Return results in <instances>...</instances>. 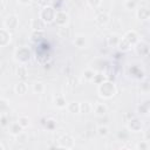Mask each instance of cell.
Masks as SVG:
<instances>
[{
  "mask_svg": "<svg viewBox=\"0 0 150 150\" xmlns=\"http://www.w3.org/2000/svg\"><path fill=\"white\" fill-rule=\"evenodd\" d=\"M98 93L102 97L104 98H110L116 94V87L112 82L109 81H103L101 83H98Z\"/></svg>",
  "mask_w": 150,
  "mask_h": 150,
  "instance_id": "1",
  "label": "cell"
},
{
  "mask_svg": "<svg viewBox=\"0 0 150 150\" xmlns=\"http://www.w3.org/2000/svg\"><path fill=\"white\" fill-rule=\"evenodd\" d=\"M55 11L53 7L50 6H45V8L41 11L40 13V19L45 22V23H49V22H53L54 21V18H55Z\"/></svg>",
  "mask_w": 150,
  "mask_h": 150,
  "instance_id": "2",
  "label": "cell"
},
{
  "mask_svg": "<svg viewBox=\"0 0 150 150\" xmlns=\"http://www.w3.org/2000/svg\"><path fill=\"white\" fill-rule=\"evenodd\" d=\"M15 55H16V59H18V60H20L21 62H25V61H27V60L29 59L30 52L28 50V48L22 47V48H19V49L16 50Z\"/></svg>",
  "mask_w": 150,
  "mask_h": 150,
  "instance_id": "3",
  "label": "cell"
},
{
  "mask_svg": "<svg viewBox=\"0 0 150 150\" xmlns=\"http://www.w3.org/2000/svg\"><path fill=\"white\" fill-rule=\"evenodd\" d=\"M54 21L59 25V26H64L67 22H68V15L62 12V11H59L55 13V18H54Z\"/></svg>",
  "mask_w": 150,
  "mask_h": 150,
  "instance_id": "4",
  "label": "cell"
},
{
  "mask_svg": "<svg viewBox=\"0 0 150 150\" xmlns=\"http://www.w3.org/2000/svg\"><path fill=\"white\" fill-rule=\"evenodd\" d=\"M123 39L127 40V42L131 46V45H135V43L138 41V35L136 34V32H134V30H129V32L124 35Z\"/></svg>",
  "mask_w": 150,
  "mask_h": 150,
  "instance_id": "5",
  "label": "cell"
},
{
  "mask_svg": "<svg viewBox=\"0 0 150 150\" xmlns=\"http://www.w3.org/2000/svg\"><path fill=\"white\" fill-rule=\"evenodd\" d=\"M16 25H18V18H16L15 15H9V16L6 19V21H5V26H6L8 29L15 28Z\"/></svg>",
  "mask_w": 150,
  "mask_h": 150,
  "instance_id": "6",
  "label": "cell"
},
{
  "mask_svg": "<svg viewBox=\"0 0 150 150\" xmlns=\"http://www.w3.org/2000/svg\"><path fill=\"white\" fill-rule=\"evenodd\" d=\"M11 41V35L6 29H0V46H5Z\"/></svg>",
  "mask_w": 150,
  "mask_h": 150,
  "instance_id": "7",
  "label": "cell"
},
{
  "mask_svg": "<svg viewBox=\"0 0 150 150\" xmlns=\"http://www.w3.org/2000/svg\"><path fill=\"white\" fill-rule=\"evenodd\" d=\"M45 22L39 18V19H34L33 21H32V28L34 29V30H43V28H45Z\"/></svg>",
  "mask_w": 150,
  "mask_h": 150,
  "instance_id": "8",
  "label": "cell"
},
{
  "mask_svg": "<svg viewBox=\"0 0 150 150\" xmlns=\"http://www.w3.org/2000/svg\"><path fill=\"white\" fill-rule=\"evenodd\" d=\"M137 16L139 20H146L149 18V9L146 7H141L137 11Z\"/></svg>",
  "mask_w": 150,
  "mask_h": 150,
  "instance_id": "9",
  "label": "cell"
},
{
  "mask_svg": "<svg viewBox=\"0 0 150 150\" xmlns=\"http://www.w3.org/2000/svg\"><path fill=\"white\" fill-rule=\"evenodd\" d=\"M95 112H96V115H98V116H103V115L107 112V107H105L104 104H102V103H97V104L95 105Z\"/></svg>",
  "mask_w": 150,
  "mask_h": 150,
  "instance_id": "10",
  "label": "cell"
},
{
  "mask_svg": "<svg viewBox=\"0 0 150 150\" xmlns=\"http://www.w3.org/2000/svg\"><path fill=\"white\" fill-rule=\"evenodd\" d=\"M129 128H130L131 130H134V131H138V130L142 128V124H141V122H139L138 120H132V121H130V123H129Z\"/></svg>",
  "mask_w": 150,
  "mask_h": 150,
  "instance_id": "11",
  "label": "cell"
},
{
  "mask_svg": "<svg viewBox=\"0 0 150 150\" xmlns=\"http://www.w3.org/2000/svg\"><path fill=\"white\" fill-rule=\"evenodd\" d=\"M26 89H27V87H26V83H23V82H20V83H18L15 86V91L18 94H20V95L25 94L26 93Z\"/></svg>",
  "mask_w": 150,
  "mask_h": 150,
  "instance_id": "12",
  "label": "cell"
},
{
  "mask_svg": "<svg viewBox=\"0 0 150 150\" xmlns=\"http://www.w3.org/2000/svg\"><path fill=\"white\" fill-rule=\"evenodd\" d=\"M21 130H22V127L16 122V123H13L12 125H11V132L12 134H14V135H18V134H20L21 132Z\"/></svg>",
  "mask_w": 150,
  "mask_h": 150,
  "instance_id": "13",
  "label": "cell"
},
{
  "mask_svg": "<svg viewBox=\"0 0 150 150\" xmlns=\"http://www.w3.org/2000/svg\"><path fill=\"white\" fill-rule=\"evenodd\" d=\"M97 21L101 23V25H105L108 21H109V16L107 13H101L98 16H97Z\"/></svg>",
  "mask_w": 150,
  "mask_h": 150,
  "instance_id": "14",
  "label": "cell"
},
{
  "mask_svg": "<svg viewBox=\"0 0 150 150\" xmlns=\"http://www.w3.org/2000/svg\"><path fill=\"white\" fill-rule=\"evenodd\" d=\"M68 109L70 112H77V111H80V104L77 102H71V103H69Z\"/></svg>",
  "mask_w": 150,
  "mask_h": 150,
  "instance_id": "15",
  "label": "cell"
},
{
  "mask_svg": "<svg viewBox=\"0 0 150 150\" xmlns=\"http://www.w3.org/2000/svg\"><path fill=\"white\" fill-rule=\"evenodd\" d=\"M90 109H91V105L88 102H83L80 104V111H82V112H89Z\"/></svg>",
  "mask_w": 150,
  "mask_h": 150,
  "instance_id": "16",
  "label": "cell"
},
{
  "mask_svg": "<svg viewBox=\"0 0 150 150\" xmlns=\"http://www.w3.org/2000/svg\"><path fill=\"white\" fill-rule=\"evenodd\" d=\"M16 73H18V75H19L20 77L25 79V77H26V75H27V69H26V67H25V66H19V68H18Z\"/></svg>",
  "mask_w": 150,
  "mask_h": 150,
  "instance_id": "17",
  "label": "cell"
},
{
  "mask_svg": "<svg viewBox=\"0 0 150 150\" xmlns=\"http://www.w3.org/2000/svg\"><path fill=\"white\" fill-rule=\"evenodd\" d=\"M75 45H76L77 47H80V48L84 47V45H86V39H84L83 36H77V38L75 39Z\"/></svg>",
  "mask_w": 150,
  "mask_h": 150,
  "instance_id": "18",
  "label": "cell"
},
{
  "mask_svg": "<svg viewBox=\"0 0 150 150\" xmlns=\"http://www.w3.org/2000/svg\"><path fill=\"white\" fill-rule=\"evenodd\" d=\"M66 100L62 97V96H59V97H56V100H55V104L59 107V108H63V107H66Z\"/></svg>",
  "mask_w": 150,
  "mask_h": 150,
  "instance_id": "19",
  "label": "cell"
},
{
  "mask_svg": "<svg viewBox=\"0 0 150 150\" xmlns=\"http://www.w3.org/2000/svg\"><path fill=\"white\" fill-rule=\"evenodd\" d=\"M18 123H19L22 128H25V127L28 125V123H29V118L26 117V116H22V117H20V118L18 120Z\"/></svg>",
  "mask_w": 150,
  "mask_h": 150,
  "instance_id": "20",
  "label": "cell"
},
{
  "mask_svg": "<svg viewBox=\"0 0 150 150\" xmlns=\"http://www.w3.org/2000/svg\"><path fill=\"white\" fill-rule=\"evenodd\" d=\"M42 36H43V30H34V33L32 35V38H33L34 41H39Z\"/></svg>",
  "mask_w": 150,
  "mask_h": 150,
  "instance_id": "21",
  "label": "cell"
},
{
  "mask_svg": "<svg viewBox=\"0 0 150 150\" xmlns=\"http://www.w3.org/2000/svg\"><path fill=\"white\" fill-rule=\"evenodd\" d=\"M83 76L87 79V80H93L94 79V76H95V73L93 71V70H90V69H88V70H86L84 73H83Z\"/></svg>",
  "mask_w": 150,
  "mask_h": 150,
  "instance_id": "22",
  "label": "cell"
},
{
  "mask_svg": "<svg viewBox=\"0 0 150 150\" xmlns=\"http://www.w3.org/2000/svg\"><path fill=\"white\" fill-rule=\"evenodd\" d=\"M97 131H98V135H101V136H107L108 132H109V130H108L107 127H100L97 129Z\"/></svg>",
  "mask_w": 150,
  "mask_h": 150,
  "instance_id": "23",
  "label": "cell"
},
{
  "mask_svg": "<svg viewBox=\"0 0 150 150\" xmlns=\"http://www.w3.org/2000/svg\"><path fill=\"white\" fill-rule=\"evenodd\" d=\"M42 90H43V84L41 82H36L34 84V91L35 93H41Z\"/></svg>",
  "mask_w": 150,
  "mask_h": 150,
  "instance_id": "24",
  "label": "cell"
},
{
  "mask_svg": "<svg viewBox=\"0 0 150 150\" xmlns=\"http://www.w3.org/2000/svg\"><path fill=\"white\" fill-rule=\"evenodd\" d=\"M88 2L91 7H97L101 4V0H88Z\"/></svg>",
  "mask_w": 150,
  "mask_h": 150,
  "instance_id": "25",
  "label": "cell"
},
{
  "mask_svg": "<svg viewBox=\"0 0 150 150\" xmlns=\"http://www.w3.org/2000/svg\"><path fill=\"white\" fill-rule=\"evenodd\" d=\"M138 111H142V112H139V114L144 115V114H146V112H148V108H145V107L142 104V105H139V107H138Z\"/></svg>",
  "mask_w": 150,
  "mask_h": 150,
  "instance_id": "26",
  "label": "cell"
},
{
  "mask_svg": "<svg viewBox=\"0 0 150 150\" xmlns=\"http://www.w3.org/2000/svg\"><path fill=\"white\" fill-rule=\"evenodd\" d=\"M135 5H136V2H135V0H128V2H127V7L128 8H134L135 7Z\"/></svg>",
  "mask_w": 150,
  "mask_h": 150,
  "instance_id": "27",
  "label": "cell"
},
{
  "mask_svg": "<svg viewBox=\"0 0 150 150\" xmlns=\"http://www.w3.org/2000/svg\"><path fill=\"white\" fill-rule=\"evenodd\" d=\"M4 7H5V6H4V4H2V2H0V12H1V11H4Z\"/></svg>",
  "mask_w": 150,
  "mask_h": 150,
  "instance_id": "28",
  "label": "cell"
},
{
  "mask_svg": "<svg viewBox=\"0 0 150 150\" xmlns=\"http://www.w3.org/2000/svg\"><path fill=\"white\" fill-rule=\"evenodd\" d=\"M30 0H20V2H22V4H28Z\"/></svg>",
  "mask_w": 150,
  "mask_h": 150,
  "instance_id": "29",
  "label": "cell"
},
{
  "mask_svg": "<svg viewBox=\"0 0 150 150\" xmlns=\"http://www.w3.org/2000/svg\"><path fill=\"white\" fill-rule=\"evenodd\" d=\"M0 149H4V146H2V145H1V144H0Z\"/></svg>",
  "mask_w": 150,
  "mask_h": 150,
  "instance_id": "30",
  "label": "cell"
}]
</instances>
